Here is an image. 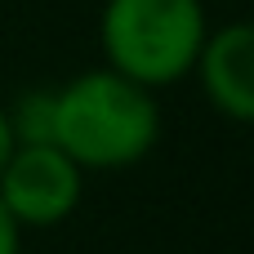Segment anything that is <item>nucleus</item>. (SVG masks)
Instances as JSON below:
<instances>
[{"mask_svg": "<svg viewBox=\"0 0 254 254\" xmlns=\"http://www.w3.org/2000/svg\"><path fill=\"white\" fill-rule=\"evenodd\" d=\"M192 76L219 116L254 125V18L210 27Z\"/></svg>", "mask_w": 254, "mask_h": 254, "instance_id": "obj_4", "label": "nucleus"}, {"mask_svg": "<svg viewBox=\"0 0 254 254\" xmlns=\"http://www.w3.org/2000/svg\"><path fill=\"white\" fill-rule=\"evenodd\" d=\"M0 254H22V228L13 223L4 205H0Z\"/></svg>", "mask_w": 254, "mask_h": 254, "instance_id": "obj_6", "label": "nucleus"}, {"mask_svg": "<svg viewBox=\"0 0 254 254\" xmlns=\"http://www.w3.org/2000/svg\"><path fill=\"white\" fill-rule=\"evenodd\" d=\"M18 147V138H13V125H9V112H4V103H0V170H4V161H9V152Z\"/></svg>", "mask_w": 254, "mask_h": 254, "instance_id": "obj_7", "label": "nucleus"}, {"mask_svg": "<svg viewBox=\"0 0 254 254\" xmlns=\"http://www.w3.org/2000/svg\"><path fill=\"white\" fill-rule=\"evenodd\" d=\"M205 31V0H103V67L147 89H170L192 76Z\"/></svg>", "mask_w": 254, "mask_h": 254, "instance_id": "obj_2", "label": "nucleus"}, {"mask_svg": "<svg viewBox=\"0 0 254 254\" xmlns=\"http://www.w3.org/2000/svg\"><path fill=\"white\" fill-rule=\"evenodd\" d=\"M54 143L89 174L129 170L161 143L156 89L112 71L89 67L67 85H54Z\"/></svg>", "mask_w": 254, "mask_h": 254, "instance_id": "obj_1", "label": "nucleus"}, {"mask_svg": "<svg viewBox=\"0 0 254 254\" xmlns=\"http://www.w3.org/2000/svg\"><path fill=\"white\" fill-rule=\"evenodd\" d=\"M4 112L18 143H54V85L22 89L13 103H4Z\"/></svg>", "mask_w": 254, "mask_h": 254, "instance_id": "obj_5", "label": "nucleus"}, {"mask_svg": "<svg viewBox=\"0 0 254 254\" xmlns=\"http://www.w3.org/2000/svg\"><path fill=\"white\" fill-rule=\"evenodd\" d=\"M85 196V170L58 143H18L0 170V205L22 232L58 228Z\"/></svg>", "mask_w": 254, "mask_h": 254, "instance_id": "obj_3", "label": "nucleus"}]
</instances>
